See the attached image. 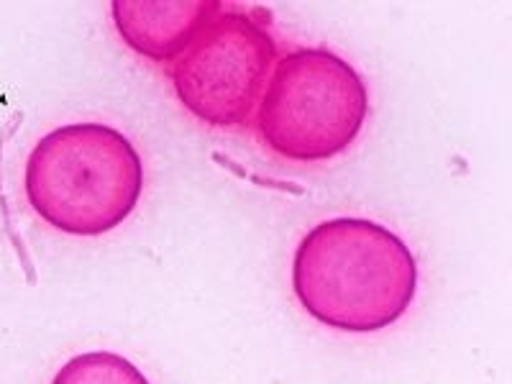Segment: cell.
Listing matches in <instances>:
<instances>
[{
    "mask_svg": "<svg viewBox=\"0 0 512 384\" xmlns=\"http://www.w3.org/2000/svg\"><path fill=\"white\" fill-rule=\"evenodd\" d=\"M292 292L310 318L336 331L374 333L413 305L418 262L405 241L369 218H331L292 256Z\"/></svg>",
    "mask_w": 512,
    "mask_h": 384,
    "instance_id": "1",
    "label": "cell"
},
{
    "mask_svg": "<svg viewBox=\"0 0 512 384\" xmlns=\"http://www.w3.org/2000/svg\"><path fill=\"white\" fill-rule=\"evenodd\" d=\"M369 118V90L359 72L323 47L277 59L254 123L259 141L280 159L328 162L344 154Z\"/></svg>",
    "mask_w": 512,
    "mask_h": 384,
    "instance_id": "3",
    "label": "cell"
},
{
    "mask_svg": "<svg viewBox=\"0 0 512 384\" xmlns=\"http://www.w3.org/2000/svg\"><path fill=\"white\" fill-rule=\"evenodd\" d=\"M24 190L47 226L70 236H103L139 205L144 162L118 128L67 123L31 149Z\"/></svg>",
    "mask_w": 512,
    "mask_h": 384,
    "instance_id": "2",
    "label": "cell"
},
{
    "mask_svg": "<svg viewBox=\"0 0 512 384\" xmlns=\"http://www.w3.org/2000/svg\"><path fill=\"white\" fill-rule=\"evenodd\" d=\"M52 384H152L136 364L113 351H88L72 356Z\"/></svg>",
    "mask_w": 512,
    "mask_h": 384,
    "instance_id": "6",
    "label": "cell"
},
{
    "mask_svg": "<svg viewBox=\"0 0 512 384\" xmlns=\"http://www.w3.org/2000/svg\"><path fill=\"white\" fill-rule=\"evenodd\" d=\"M277 64L272 31L246 11H218L169 72L177 100L198 121L233 128L251 121Z\"/></svg>",
    "mask_w": 512,
    "mask_h": 384,
    "instance_id": "4",
    "label": "cell"
},
{
    "mask_svg": "<svg viewBox=\"0 0 512 384\" xmlns=\"http://www.w3.org/2000/svg\"><path fill=\"white\" fill-rule=\"evenodd\" d=\"M221 8L218 0H116L111 11L128 47L152 62H169L190 47Z\"/></svg>",
    "mask_w": 512,
    "mask_h": 384,
    "instance_id": "5",
    "label": "cell"
}]
</instances>
